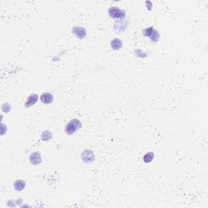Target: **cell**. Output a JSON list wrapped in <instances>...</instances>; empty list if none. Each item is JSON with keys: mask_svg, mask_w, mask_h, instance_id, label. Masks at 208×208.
<instances>
[{"mask_svg": "<svg viewBox=\"0 0 208 208\" xmlns=\"http://www.w3.org/2000/svg\"><path fill=\"white\" fill-rule=\"evenodd\" d=\"M25 182L23 180H17L14 183V188L16 191H21L25 187Z\"/></svg>", "mask_w": 208, "mask_h": 208, "instance_id": "cell-9", "label": "cell"}, {"mask_svg": "<svg viewBox=\"0 0 208 208\" xmlns=\"http://www.w3.org/2000/svg\"><path fill=\"white\" fill-rule=\"evenodd\" d=\"M111 47L113 50H120L121 47H123V42L119 38H114L111 42Z\"/></svg>", "mask_w": 208, "mask_h": 208, "instance_id": "cell-8", "label": "cell"}, {"mask_svg": "<svg viewBox=\"0 0 208 208\" xmlns=\"http://www.w3.org/2000/svg\"><path fill=\"white\" fill-rule=\"evenodd\" d=\"M153 29H154L153 27H149V28H146V29H145L144 30H143L142 34L144 35V36L149 37L150 35H151V32H152Z\"/></svg>", "mask_w": 208, "mask_h": 208, "instance_id": "cell-13", "label": "cell"}, {"mask_svg": "<svg viewBox=\"0 0 208 208\" xmlns=\"http://www.w3.org/2000/svg\"><path fill=\"white\" fill-rule=\"evenodd\" d=\"M81 159L82 161L86 163V164H89L94 161L95 159V156H94V152L90 150H86L83 151L81 154Z\"/></svg>", "mask_w": 208, "mask_h": 208, "instance_id": "cell-3", "label": "cell"}, {"mask_svg": "<svg viewBox=\"0 0 208 208\" xmlns=\"http://www.w3.org/2000/svg\"><path fill=\"white\" fill-rule=\"evenodd\" d=\"M40 99H41V101L43 102V103L45 104H49V103H51L52 102H53V100H54V97H53V95H52L51 94H50V93H43V94L41 95V97H40Z\"/></svg>", "mask_w": 208, "mask_h": 208, "instance_id": "cell-6", "label": "cell"}, {"mask_svg": "<svg viewBox=\"0 0 208 208\" xmlns=\"http://www.w3.org/2000/svg\"><path fill=\"white\" fill-rule=\"evenodd\" d=\"M29 161L32 164L37 165L39 164L42 162V158H41V154L37 151H35L34 153L31 154V155L29 157Z\"/></svg>", "mask_w": 208, "mask_h": 208, "instance_id": "cell-5", "label": "cell"}, {"mask_svg": "<svg viewBox=\"0 0 208 208\" xmlns=\"http://www.w3.org/2000/svg\"><path fill=\"white\" fill-rule=\"evenodd\" d=\"M2 110L4 112H9L11 110V105L9 103H4L2 106Z\"/></svg>", "mask_w": 208, "mask_h": 208, "instance_id": "cell-14", "label": "cell"}, {"mask_svg": "<svg viewBox=\"0 0 208 208\" xmlns=\"http://www.w3.org/2000/svg\"><path fill=\"white\" fill-rule=\"evenodd\" d=\"M154 156V154L153 152H148V153L145 154L144 158H143V159H144V162H145L146 164L151 163V162L153 160Z\"/></svg>", "mask_w": 208, "mask_h": 208, "instance_id": "cell-11", "label": "cell"}, {"mask_svg": "<svg viewBox=\"0 0 208 208\" xmlns=\"http://www.w3.org/2000/svg\"><path fill=\"white\" fill-rule=\"evenodd\" d=\"M73 33L76 36V37L80 39H83L86 36V30L82 27L76 26L73 28Z\"/></svg>", "mask_w": 208, "mask_h": 208, "instance_id": "cell-4", "label": "cell"}, {"mask_svg": "<svg viewBox=\"0 0 208 208\" xmlns=\"http://www.w3.org/2000/svg\"><path fill=\"white\" fill-rule=\"evenodd\" d=\"M108 14L112 18L120 19L122 20L125 17V12L124 10H121L120 8L117 7H112L108 9Z\"/></svg>", "mask_w": 208, "mask_h": 208, "instance_id": "cell-2", "label": "cell"}, {"mask_svg": "<svg viewBox=\"0 0 208 208\" xmlns=\"http://www.w3.org/2000/svg\"><path fill=\"white\" fill-rule=\"evenodd\" d=\"M53 137V134H52L50 131H44L43 133H42V139L43 141H49Z\"/></svg>", "mask_w": 208, "mask_h": 208, "instance_id": "cell-12", "label": "cell"}, {"mask_svg": "<svg viewBox=\"0 0 208 208\" xmlns=\"http://www.w3.org/2000/svg\"><path fill=\"white\" fill-rule=\"evenodd\" d=\"M149 37L151 38V40L152 41V42H157L158 41H159V32L157 31V30H155V29H153V30H152V32H151V35L149 36Z\"/></svg>", "mask_w": 208, "mask_h": 208, "instance_id": "cell-10", "label": "cell"}, {"mask_svg": "<svg viewBox=\"0 0 208 208\" xmlns=\"http://www.w3.org/2000/svg\"><path fill=\"white\" fill-rule=\"evenodd\" d=\"M37 99H38V96L36 94H33L31 95H29V98H28V101L25 102V107H29L33 106L34 104L36 103Z\"/></svg>", "mask_w": 208, "mask_h": 208, "instance_id": "cell-7", "label": "cell"}, {"mask_svg": "<svg viewBox=\"0 0 208 208\" xmlns=\"http://www.w3.org/2000/svg\"><path fill=\"white\" fill-rule=\"evenodd\" d=\"M81 128V123L80 120L77 119H73L70 120L68 123L67 126L65 127V132L68 133V135H73V133H75L78 129H80Z\"/></svg>", "mask_w": 208, "mask_h": 208, "instance_id": "cell-1", "label": "cell"}]
</instances>
